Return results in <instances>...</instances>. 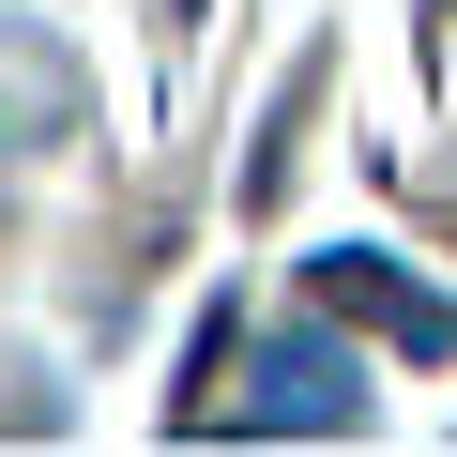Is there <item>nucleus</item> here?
I'll use <instances>...</instances> for the list:
<instances>
[{
    "label": "nucleus",
    "instance_id": "obj_1",
    "mask_svg": "<svg viewBox=\"0 0 457 457\" xmlns=\"http://www.w3.org/2000/svg\"><path fill=\"white\" fill-rule=\"evenodd\" d=\"M320 320H366V336L411 351V366L457 351V305H442L427 275H396V245H320Z\"/></svg>",
    "mask_w": 457,
    "mask_h": 457
},
{
    "label": "nucleus",
    "instance_id": "obj_2",
    "mask_svg": "<svg viewBox=\"0 0 457 457\" xmlns=\"http://www.w3.org/2000/svg\"><path fill=\"white\" fill-rule=\"evenodd\" d=\"M245 427H275V442H305V427H366V366H351L336 336H275V351H260Z\"/></svg>",
    "mask_w": 457,
    "mask_h": 457
},
{
    "label": "nucleus",
    "instance_id": "obj_3",
    "mask_svg": "<svg viewBox=\"0 0 457 457\" xmlns=\"http://www.w3.org/2000/svg\"><path fill=\"white\" fill-rule=\"evenodd\" d=\"M0 137H16V107H0Z\"/></svg>",
    "mask_w": 457,
    "mask_h": 457
}]
</instances>
